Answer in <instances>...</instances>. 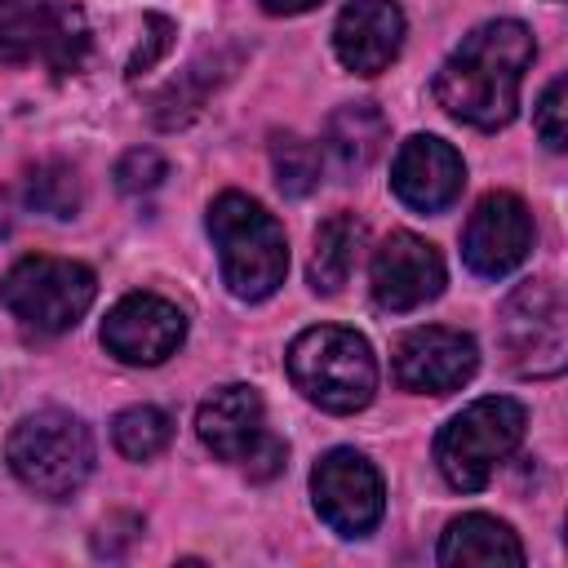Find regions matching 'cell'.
Segmentation results:
<instances>
[{
    "label": "cell",
    "instance_id": "obj_4",
    "mask_svg": "<svg viewBox=\"0 0 568 568\" xmlns=\"http://www.w3.org/2000/svg\"><path fill=\"white\" fill-rule=\"evenodd\" d=\"M4 462L22 488H31L36 497L62 501L80 493L84 479L93 475V435L75 413L40 408L9 430Z\"/></svg>",
    "mask_w": 568,
    "mask_h": 568
},
{
    "label": "cell",
    "instance_id": "obj_6",
    "mask_svg": "<svg viewBox=\"0 0 568 568\" xmlns=\"http://www.w3.org/2000/svg\"><path fill=\"white\" fill-rule=\"evenodd\" d=\"M89 44V18L75 0H0V67L40 62L53 75H75Z\"/></svg>",
    "mask_w": 568,
    "mask_h": 568
},
{
    "label": "cell",
    "instance_id": "obj_24",
    "mask_svg": "<svg viewBox=\"0 0 568 568\" xmlns=\"http://www.w3.org/2000/svg\"><path fill=\"white\" fill-rule=\"evenodd\" d=\"M169 178V160L155 146H133L115 160V186L124 195H146Z\"/></svg>",
    "mask_w": 568,
    "mask_h": 568
},
{
    "label": "cell",
    "instance_id": "obj_14",
    "mask_svg": "<svg viewBox=\"0 0 568 568\" xmlns=\"http://www.w3.org/2000/svg\"><path fill=\"white\" fill-rule=\"evenodd\" d=\"M462 186H466V164L444 138L413 133L399 142L390 160V191L413 213H444L462 195Z\"/></svg>",
    "mask_w": 568,
    "mask_h": 568
},
{
    "label": "cell",
    "instance_id": "obj_2",
    "mask_svg": "<svg viewBox=\"0 0 568 568\" xmlns=\"http://www.w3.org/2000/svg\"><path fill=\"white\" fill-rule=\"evenodd\" d=\"M204 226L217 248L222 284L240 302H266L284 284L288 240H284V226L275 222V213H266V204H257L244 191H222L209 204Z\"/></svg>",
    "mask_w": 568,
    "mask_h": 568
},
{
    "label": "cell",
    "instance_id": "obj_20",
    "mask_svg": "<svg viewBox=\"0 0 568 568\" xmlns=\"http://www.w3.org/2000/svg\"><path fill=\"white\" fill-rule=\"evenodd\" d=\"M111 439H115V448H120L129 462H151L155 453L169 448V439H173V422H169V413L155 408V404H133V408L115 413V422H111Z\"/></svg>",
    "mask_w": 568,
    "mask_h": 568
},
{
    "label": "cell",
    "instance_id": "obj_13",
    "mask_svg": "<svg viewBox=\"0 0 568 568\" xmlns=\"http://www.w3.org/2000/svg\"><path fill=\"white\" fill-rule=\"evenodd\" d=\"M368 288H373V302L390 315L417 311L444 293V257L430 240L413 231H390L373 253Z\"/></svg>",
    "mask_w": 568,
    "mask_h": 568
},
{
    "label": "cell",
    "instance_id": "obj_5",
    "mask_svg": "<svg viewBox=\"0 0 568 568\" xmlns=\"http://www.w3.org/2000/svg\"><path fill=\"white\" fill-rule=\"evenodd\" d=\"M528 413L510 395H484L448 417L435 435V466L457 493L488 488L493 470L524 444Z\"/></svg>",
    "mask_w": 568,
    "mask_h": 568
},
{
    "label": "cell",
    "instance_id": "obj_11",
    "mask_svg": "<svg viewBox=\"0 0 568 568\" xmlns=\"http://www.w3.org/2000/svg\"><path fill=\"white\" fill-rule=\"evenodd\" d=\"M186 342V315L178 302L160 293H129L120 297L102 320V346L120 364H164Z\"/></svg>",
    "mask_w": 568,
    "mask_h": 568
},
{
    "label": "cell",
    "instance_id": "obj_15",
    "mask_svg": "<svg viewBox=\"0 0 568 568\" xmlns=\"http://www.w3.org/2000/svg\"><path fill=\"white\" fill-rule=\"evenodd\" d=\"M404 9L395 0H351L333 22V53L355 75H382L404 49Z\"/></svg>",
    "mask_w": 568,
    "mask_h": 568
},
{
    "label": "cell",
    "instance_id": "obj_1",
    "mask_svg": "<svg viewBox=\"0 0 568 568\" xmlns=\"http://www.w3.org/2000/svg\"><path fill=\"white\" fill-rule=\"evenodd\" d=\"M537 58V40L515 18L479 22L435 71V102L470 129H506L519 111L524 75Z\"/></svg>",
    "mask_w": 568,
    "mask_h": 568
},
{
    "label": "cell",
    "instance_id": "obj_23",
    "mask_svg": "<svg viewBox=\"0 0 568 568\" xmlns=\"http://www.w3.org/2000/svg\"><path fill=\"white\" fill-rule=\"evenodd\" d=\"M209 84H217V75H209V67L204 62H191L160 98H155V106H151V120L160 124V129H178V124H186L200 106H204V98H209Z\"/></svg>",
    "mask_w": 568,
    "mask_h": 568
},
{
    "label": "cell",
    "instance_id": "obj_19",
    "mask_svg": "<svg viewBox=\"0 0 568 568\" xmlns=\"http://www.w3.org/2000/svg\"><path fill=\"white\" fill-rule=\"evenodd\" d=\"M359 248H364V222H359L355 213H333V217H324L320 231H315L311 266H306L311 288L324 293V297L337 293V288L351 280V271H355V262H359Z\"/></svg>",
    "mask_w": 568,
    "mask_h": 568
},
{
    "label": "cell",
    "instance_id": "obj_22",
    "mask_svg": "<svg viewBox=\"0 0 568 568\" xmlns=\"http://www.w3.org/2000/svg\"><path fill=\"white\" fill-rule=\"evenodd\" d=\"M27 204L49 217H75L80 209V173L62 160H44L27 173Z\"/></svg>",
    "mask_w": 568,
    "mask_h": 568
},
{
    "label": "cell",
    "instance_id": "obj_3",
    "mask_svg": "<svg viewBox=\"0 0 568 568\" xmlns=\"http://www.w3.org/2000/svg\"><path fill=\"white\" fill-rule=\"evenodd\" d=\"M288 382L324 413H359L377 395V359L364 333L315 324L293 337L284 355Z\"/></svg>",
    "mask_w": 568,
    "mask_h": 568
},
{
    "label": "cell",
    "instance_id": "obj_8",
    "mask_svg": "<svg viewBox=\"0 0 568 568\" xmlns=\"http://www.w3.org/2000/svg\"><path fill=\"white\" fill-rule=\"evenodd\" d=\"M497 342L519 377H555L568 359V302L555 280H524L497 315Z\"/></svg>",
    "mask_w": 568,
    "mask_h": 568
},
{
    "label": "cell",
    "instance_id": "obj_18",
    "mask_svg": "<svg viewBox=\"0 0 568 568\" xmlns=\"http://www.w3.org/2000/svg\"><path fill=\"white\" fill-rule=\"evenodd\" d=\"M382 146H386V115L373 102H351L328 115L320 155L333 164L337 178H355L382 155Z\"/></svg>",
    "mask_w": 568,
    "mask_h": 568
},
{
    "label": "cell",
    "instance_id": "obj_25",
    "mask_svg": "<svg viewBox=\"0 0 568 568\" xmlns=\"http://www.w3.org/2000/svg\"><path fill=\"white\" fill-rule=\"evenodd\" d=\"M532 124H537V138L550 146V151H564L568 146V80L555 75L532 111Z\"/></svg>",
    "mask_w": 568,
    "mask_h": 568
},
{
    "label": "cell",
    "instance_id": "obj_10",
    "mask_svg": "<svg viewBox=\"0 0 568 568\" xmlns=\"http://www.w3.org/2000/svg\"><path fill=\"white\" fill-rule=\"evenodd\" d=\"M479 368V346L470 333L448 324H422L395 337L390 346V373L404 390L417 395H453L462 390Z\"/></svg>",
    "mask_w": 568,
    "mask_h": 568
},
{
    "label": "cell",
    "instance_id": "obj_17",
    "mask_svg": "<svg viewBox=\"0 0 568 568\" xmlns=\"http://www.w3.org/2000/svg\"><path fill=\"white\" fill-rule=\"evenodd\" d=\"M435 559L444 568H519L524 564V541L515 537L510 524H501L497 515H484V510H470V515H457L444 537H439V550Z\"/></svg>",
    "mask_w": 568,
    "mask_h": 568
},
{
    "label": "cell",
    "instance_id": "obj_9",
    "mask_svg": "<svg viewBox=\"0 0 568 568\" xmlns=\"http://www.w3.org/2000/svg\"><path fill=\"white\" fill-rule=\"evenodd\" d=\"M311 501L315 515L337 537H368L386 515V484L382 470L355 448H328L311 470Z\"/></svg>",
    "mask_w": 568,
    "mask_h": 568
},
{
    "label": "cell",
    "instance_id": "obj_7",
    "mask_svg": "<svg viewBox=\"0 0 568 568\" xmlns=\"http://www.w3.org/2000/svg\"><path fill=\"white\" fill-rule=\"evenodd\" d=\"M98 297V275L84 262L71 257H22L0 280V302L13 320H22L36 333H67L84 320V311Z\"/></svg>",
    "mask_w": 568,
    "mask_h": 568
},
{
    "label": "cell",
    "instance_id": "obj_21",
    "mask_svg": "<svg viewBox=\"0 0 568 568\" xmlns=\"http://www.w3.org/2000/svg\"><path fill=\"white\" fill-rule=\"evenodd\" d=\"M271 169H275V186L288 195V200H302L320 186V173H324V155L315 142L297 138V133H280L271 142Z\"/></svg>",
    "mask_w": 568,
    "mask_h": 568
},
{
    "label": "cell",
    "instance_id": "obj_27",
    "mask_svg": "<svg viewBox=\"0 0 568 568\" xmlns=\"http://www.w3.org/2000/svg\"><path fill=\"white\" fill-rule=\"evenodd\" d=\"M266 13H275V18H293V13H306V9H315L320 0H257Z\"/></svg>",
    "mask_w": 568,
    "mask_h": 568
},
{
    "label": "cell",
    "instance_id": "obj_16",
    "mask_svg": "<svg viewBox=\"0 0 568 568\" xmlns=\"http://www.w3.org/2000/svg\"><path fill=\"white\" fill-rule=\"evenodd\" d=\"M195 435L213 457L244 466L257 453V444L271 435L266 430V404H262L257 386L231 382V386L213 390L195 413Z\"/></svg>",
    "mask_w": 568,
    "mask_h": 568
},
{
    "label": "cell",
    "instance_id": "obj_26",
    "mask_svg": "<svg viewBox=\"0 0 568 568\" xmlns=\"http://www.w3.org/2000/svg\"><path fill=\"white\" fill-rule=\"evenodd\" d=\"M173 36H178V27L164 18V13H146L142 18V44L133 49V58H129V80H138L142 71H151L169 49H173Z\"/></svg>",
    "mask_w": 568,
    "mask_h": 568
},
{
    "label": "cell",
    "instance_id": "obj_12",
    "mask_svg": "<svg viewBox=\"0 0 568 568\" xmlns=\"http://www.w3.org/2000/svg\"><path fill=\"white\" fill-rule=\"evenodd\" d=\"M532 253V213L510 191H488L462 231V262L484 275L501 280Z\"/></svg>",
    "mask_w": 568,
    "mask_h": 568
}]
</instances>
